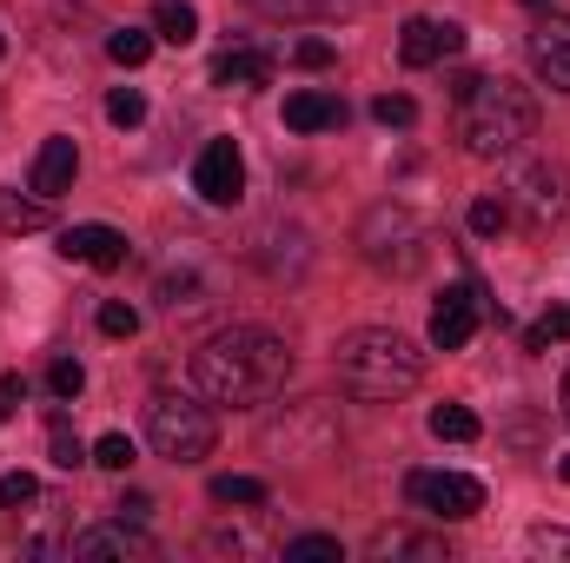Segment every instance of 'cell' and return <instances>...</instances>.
<instances>
[{
  "label": "cell",
  "mask_w": 570,
  "mask_h": 563,
  "mask_svg": "<svg viewBox=\"0 0 570 563\" xmlns=\"http://www.w3.org/2000/svg\"><path fill=\"white\" fill-rule=\"evenodd\" d=\"M292 378V345L266 325H219L193 352V385L206 405H273Z\"/></svg>",
  "instance_id": "cell-1"
},
{
  "label": "cell",
  "mask_w": 570,
  "mask_h": 563,
  "mask_svg": "<svg viewBox=\"0 0 570 563\" xmlns=\"http://www.w3.org/2000/svg\"><path fill=\"white\" fill-rule=\"evenodd\" d=\"M451 127L471 159H511L524 140H538V100H531V87H518L504 73H464Z\"/></svg>",
  "instance_id": "cell-2"
},
{
  "label": "cell",
  "mask_w": 570,
  "mask_h": 563,
  "mask_svg": "<svg viewBox=\"0 0 570 563\" xmlns=\"http://www.w3.org/2000/svg\"><path fill=\"white\" fill-rule=\"evenodd\" d=\"M332 372H338V392L345 398H358V405H399L405 392H419L425 352L405 332H392V325H358V332L338 338Z\"/></svg>",
  "instance_id": "cell-3"
},
{
  "label": "cell",
  "mask_w": 570,
  "mask_h": 563,
  "mask_svg": "<svg viewBox=\"0 0 570 563\" xmlns=\"http://www.w3.org/2000/svg\"><path fill=\"white\" fill-rule=\"evenodd\" d=\"M431 239H438L431 219L425 213H412L405 199H385V206H372V213L358 219V253H365V266L385 273V279H412V273H425Z\"/></svg>",
  "instance_id": "cell-4"
},
{
  "label": "cell",
  "mask_w": 570,
  "mask_h": 563,
  "mask_svg": "<svg viewBox=\"0 0 570 563\" xmlns=\"http://www.w3.org/2000/svg\"><path fill=\"white\" fill-rule=\"evenodd\" d=\"M146 444H153L166 464H199V457H213V444H219V418H213L199 398L153 392V405H146Z\"/></svg>",
  "instance_id": "cell-5"
},
{
  "label": "cell",
  "mask_w": 570,
  "mask_h": 563,
  "mask_svg": "<svg viewBox=\"0 0 570 563\" xmlns=\"http://www.w3.org/2000/svg\"><path fill=\"white\" fill-rule=\"evenodd\" d=\"M504 206L511 219H524L531 233H551L558 219H570V166L538 152V159H518L511 186H504Z\"/></svg>",
  "instance_id": "cell-6"
},
{
  "label": "cell",
  "mask_w": 570,
  "mask_h": 563,
  "mask_svg": "<svg viewBox=\"0 0 570 563\" xmlns=\"http://www.w3.org/2000/svg\"><path fill=\"white\" fill-rule=\"evenodd\" d=\"M259 451L266 457H292V464H318V457L338 451V412L325 398H298V405H285L279 418H266Z\"/></svg>",
  "instance_id": "cell-7"
},
{
  "label": "cell",
  "mask_w": 570,
  "mask_h": 563,
  "mask_svg": "<svg viewBox=\"0 0 570 563\" xmlns=\"http://www.w3.org/2000/svg\"><path fill=\"white\" fill-rule=\"evenodd\" d=\"M405 504L438 517V524H464V517L484 511V484L464 477V471H412L405 477Z\"/></svg>",
  "instance_id": "cell-8"
},
{
  "label": "cell",
  "mask_w": 570,
  "mask_h": 563,
  "mask_svg": "<svg viewBox=\"0 0 570 563\" xmlns=\"http://www.w3.org/2000/svg\"><path fill=\"white\" fill-rule=\"evenodd\" d=\"M193 192L206 206H239L246 199V159L233 140H206L199 159H193Z\"/></svg>",
  "instance_id": "cell-9"
},
{
  "label": "cell",
  "mask_w": 570,
  "mask_h": 563,
  "mask_svg": "<svg viewBox=\"0 0 570 563\" xmlns=\"http://www.w3.org/2000/svg\"><path fill=\"white\" fill-rule=\"evenodd\" d=\"M478 325H484V292L464 279L438 298V312H431V345H438V352H464V345L478 338Z\"/></svg>",
  "instance_id": "cell-10"
},
{
  "label": "cell",
  "mask_w": 570,
  "mask_h": 563,
  "mask_svg": "<svg viewBox=\"0 0 570 563\" xmlns=\"http://www.w3.org/2000/svg\"><path fill=\"white\" fill-rule=\"evenodd\" d=\"M524 53L538 67V80L551 93H570V13H544L531 33H524Z\"/></svg>",
  "instance_id": "cell-11"
},
{
  "label": "cell",
  "mask_w": 570,
  "mask_h": 563,
  "mask_svg": "<svg viewBox=\"0 0 570 563\" xmlns=\"http://www.w3.org/2000/svg\"><path fill=\"white\" fill-rule=\"evenodd\" d=\"M451 53H464V27L458 20H405L399 27V60L405 67H431V60H451Z\"/></svg>",
  "instance_id": "cell-12"
},
{
  "label": "cell",
  "mask_w": 570,
  "mask_h": 563,
  "mask_svg": "<svg viewBox=\"0 0 570 563\" xmlns=\"http://www.w3.org/2000/svg\"><path fill=\"white\" fill-rule=\"evenodd\" d=\"M60 259L114 273V266H127V233H114V226H67L60 233Z\"/></svg>",
  "instance_id": "cell-13"
},
{
  "label": "cell",
  "mask_w": 570,
  "mask_h": 563,
  "mask_svg": "<svg viewBox=\"0 0 570 563\" xmlns=\"http://www.w3.org/2000/svg\"><path fill=\"white\" fill-rule=\"evenodd\" d=\"M67 557H153V537L140 524H94V531H73L67 537Z\"/></svg>",
  "instance_id": "cell-14"
},
{
  "label": "cell",
  "mask_w": 570,
  "mask_h": 563,
  "mask_svg": "<svg viewBox=\"0 0 570 563\" xmlns=\"http://www.w3.org/2000/svg\"><path fill=\"white\" fill-rule=\"evenodd\" d=\"M285 127L292 134H332V127H345V100L318 93V87H298V93H285Z\"/></svg>",
  "instance_id": "cell-15"
},
{
  "label": "cell",
  "mask_w": 570,
  "mask_h": 563,
  "mask_svg": "<svg viewBox=\"0 0 570 563\" xmlns=\"http://www.w3.org/2000/svg\"><path fill=\"white\" fill-rule=\"evenodd\" d=\"M273 73H279V60L266 47H226L213 60V87H273Z\"/></svg>",
  "instance_id": "cell-16"
},
{
  "label": "cell",
  "mask_w": 570,
  "mask_h": 563,
  "mask_svg": "<svg viewBox=\"0 0 570 563\" xmlns=\"http://www.w3.org/2000/svg\"><path fill=\"white\" fill-rule=\"evenodd\" d=\"M73 179H80V146L73 140H47L33 152V192L40 199H60Z\"/></svg>",
  "instance_id": "cell-17"
},
{
  "label": "cell",
  "mask_w": 570,
  "mask_h": 563,
  "mask_svg": "<svg viewBox=\"0 0 570 563\" xmlns=\"http://www.w3.org/2000/svg\"><path fill=\"white\" fill-rule=\"evenodd\" d=\"M365 557L385 563V557H412V563H451L444 551V537H419V531H372V544H365Z\"/></svg>",
  "instance_id": "cell-18"
},
{
  "label": "cell",
  "mask_w": 570,
  "mask_h": 563,
  "mask_svg": "<svg viewBox=\"0 0 570 563\" xmlns=\"http://www.w3.org/2000/svg\"><path fill=\"white\" fill-rule=\"evenodd\" d=\"M153 33L173 40V47H193V40H199V7H193V0H159V7H153Z\"/></svg>",
  "instance_id": "cell-19"
},
{
  "label": "cell",
  "mask_w": 570,
  "mask_h": 563,
  "mask_svg": "<svg viewBox=\"0 0 570 563\" xmlns=\"http://www.w3.org/2000/svg\"><path fill=\"white\" fill-rule=\"evenodd\" d=\"M40 226H53V206L47 199H20V192L0 186V233H40Z\"/></svg>",
  "instance_id": "cell-20"
},
{
  "label": "cell",
  "mask_w": 570,
  "mask_h": 563,
  "mask_svg": "<svg viewBox=\"0 0 570 563\" xmlns=\"http://www.w3.org/2000/svg\"><path fill=\"white\" fill-rule=\"evenodd\" d=\"M425 424H431V437H438V444H478V431H484L471 405H438Z\"/></svg>",
  "instance_id": "cell-21"
},
{
  "label": "cell",
  "mask_w": 570,
  "mask_h": 563,
  "mask_svg": "<svg viewBox=\"0 0 570 563\" xmlns=\"http://www.w3.org/2000/svg\"><path fill=\"white\" fill-rule=\"evenodd\" d=\"M206 491H213V504H239V511H259V504H266V484H259V477H239V471L213 477Z\"/></svg>",
  "instance_id": "cell-22"
},
{
  "label": "cell",
  "mask_w": 570,
  "mask_h": 563,
  "mask_svg": "<svg viewBox=\"0 0 570 563\" xmlns=\"http://www.w3.org/2000/svg\"><path fill=\"white\" fill-rule=\"evenodd\" d=\"M159 305H166V312H199V305H206V279H199V273H166V279H159Z\"/></svg>",
  "instance_id": "cell-23"
},
{
  "label": "cell",
  "mask_w": 570,
  "mask_h": 563,
  "mask_svg": "<svg viewBox=\"0 0 570 563\" xmlns=\"http://www.w3.org/2000/svg\"><path fill=\"white\" fill-rule=\"evenodd\" d=\"M570 338V305H551L531 332H524V352H551V345H564Z\"/></svg>",
  "instance_id": "cell-24"
},
{
  "label": "cell",
  "mask_w": 570,
  "mask_h": 563,
  "mask_svg": "<svg viewBox=\"0 0 570 563\" xmlns=\"http://www.w3.org/2000/svg\"><path fill=\"white\" fill-rule=\"evenodd\" d=\"M338 537H325V531H305V537H292L285 544V563H338Z\"/></svg>",
  "instance_id": "cell-25"
},
{
  "label": "cell",
  "mask_w": 570,
  "mask_h": 563,
  "mask_svg": "<svg viewBox=\"0 0 570 563\" xmlns=\"http://www.w3.org/2000/svg\"><path fill=\"white\" fill-rule=\"evenodd\" d=\"M146 53H153V33H140V27H120V33L107 40V60H114V67H146Z\"/></svg>",
  "instance_id": "cell-26"
},
{
  "label": "cell",
  "mask_w": 570,
  "mask_h": 563,
  "mask_svg": "<svg viewBox=\"0 0 570 563\" xmlns=\"http://www.w3.org/2000/svg\"><path fill=\"white\" fill-rule=\"evenodd\" d=\"M372 120L392 127V134H405V127H419V107H412L405 93H379V100H372Z\"/></svg>",
  "instance_id": "cell-27"
},
{
  "label": "cell",
  "mask_w": 570,
  "mask_h": 563,
  "mask_svg": "<svg viewBox=\"0 0 570 563\" xmlns=\"http://www.w3.org/2000/svg\"><path fill=\"white\" fill-rule=\"evenodd\" d=\"M471 233H478V239H498V233H511V206L484 192V199L471 206Z\"/></svg>",
  "instance_id": "cell-28"
},
{
  "label": "cell",
  "mask_w": 570,
  "mask_h": 563,
  "mask_svg": "<svg viewBox=\"0 0 570 563\" xmlns=\"http://www.w3.org/2000/svg\"><path fill=\"white\" fill-rule=\"evenodd\" d=\"M47 392H53L60 405H67V398H80V392H87V372H80V358H53V365H47Z\"/></svg>",
  "instance_id": "cell-29"
},
{
  "label": "cell",
  "mask_w": 570,
  "mask_h": 563,
  "mask_svg": "<svg viewBox=\"0 0 570 563\" xmlns=\"http://www.w3.org/2000/svg\"><path fill=\"white\" fill-rule=\"evenodd\" d=\"M27 504H40V477L33 471H7L0 477V511H27Z\"/></svg>",
  "instance_id": "cell-30"
},
{
  "label": "cell",
  "mask_w": 570,
  "mask_h": 563,
  "mask_svg": "<svg viewBox=\"0 0 570 563\" xmlns=\"http://www.w3.org/2000/svg\"><path fill=\"white\" fill-rule=\"evenodd\" d=\"M107 120H114V127H140V120H146V93H140V87H114Z\"/></svg>",
  "instance_id": "cell-31"
},
{
  "label": "cell",
  "mask_w": 570,
  "mask_h": 563,
  "mask_svg": "<svg viewBox=\"0 0 570 563\" xmlns=\"http://www.w3.org/2000/svg\"><path fill=\"white\" fill-rule=\"evenodd\" d=\"M94 464H100V471H127V464H134V437H127V431H107V437L94 444Z\"/></svg>",
  "instance_id": "cell-32"
},
{
  "label": "cell",
  "mask_w": 570,
  "mask_h": 563,
  "mask_svg": "<svg viewBox=\"0 0 570 563\" xmlns=\"http://www.w3.org/2000/svg\"><path fill=\"white\" fill-rule=\"evenodd\" d=\"M524 551H531V557H570V531L564 524H538V531L524 537Z\"/></svg>",
  "instance_id": "cell-33"
},
{
  "label": "cell",
  "mask_w": 570,
  "mask_h": 563,
  "mask_svg": "<svg viewBox=\"0 0 570 563\" xmlns=\"http://www.w3.org/2000/svg\"><path fill=\"white\" fill-rule=\"evenodd\" d=\"M292 60H298V67H305V73H325V67H332V60H338V47H332V40H318V33H305V40H298V47H292Z\"/></svg>",
  "instance_id": "cell-34"
},
{
  "label": "cell",
  "mask_w": 570,
  "mask_h": 563,
  "mask_svg": "<svg viewBox=\"0 0 570 563\" xmlns=\"http://www.w3.org/2000/svg\"><path fill=\"white\" fill-rule=\"evenodd\" d=\"M100 332H107V338H134V332H140V312L120 305V298H107V305H100Z\"/></svg>",
  "instance_id": "cell-35"
},
{
  "label": "cell",
  "mask_w": 570,
  "mask_h": 563,
  "mask_svg": "<svg viewBox=\"0 0 570 563\" xmlns=\"http://www.w3.org/2000/svg\"><path fill=\"white\" fill-rule=\"evenodd\" d=\"M27 398V385H20V372H0V424L13 418V405Z\"/></svg>",
  "instance_id": "cell-36"
},
{
  "label": "cell",
  "mask_w": 570,
  "mask_h": 563,
  "mask_svg": "<svg viewBox=\"0 0 570 563\" xmlns=\"http://www.w3.org/2000/svg\"><path fill=\"white\" fill-rule=\"evenodd\" d=\"M114 511H120L127 524H146V517H153V497H146V491H127V497H120Z\"/></svg>",
  "instance_id": "cell-37"
},
{
  "label": "cell",
  "mask_w": 570,
  "mask_h": 563,
  "mask_svg": "<svg viewBox=\"0 0 570 563\" xmlns=\"http://www.w3.org/2000/svg\"><path fill=\"white\" fill-rule=\"evenodd\" d=\"M558 477H564V484H570V451H564V457H558Z\"/></svg>",
  "instance_id": "cell-38"
},
{
  "label": "cell",
  "mask_w": 570,
  "mask_h": 563,
  "mask_svg": "<svg viewBox=\"0 0 570 563\" xmlns=\"http://www.w3.org/2000/svg\"><path fill=\"white\" fill-rule=\"evenodd\" d=\"M564 418H570V372H564Z\"/></svg>",
  "instance_id": "cell-39"
},
{
  "label": "cell",
  "mask_w": 570,
  "mask_h": 563,
  "mask_svg": "<svg viewBox=\"0 0 570 563\" xmlns=\"http://www.w3.org/2000/svg\"><path fill=\"white\" fill-rule=\"evenodd\" d=\"M524 7H544V0H524Z\"/></svg>",
  "instance_id": "cell-40"
},
{
  "label": "cell",
  "mask_w": 570,
  "mask_h": 563,
  "mask_svg": "<svg viewBox=\"0 0 570 563\" xmlns=\"http://www.w3.org/2000/svg\"><path fill=\"white\" fill-rule=\"evenodd\" d=\"M0 53H7V40H0Z\"/></svg>",
  "instance_id": "cell-41"
}]
</instances>
